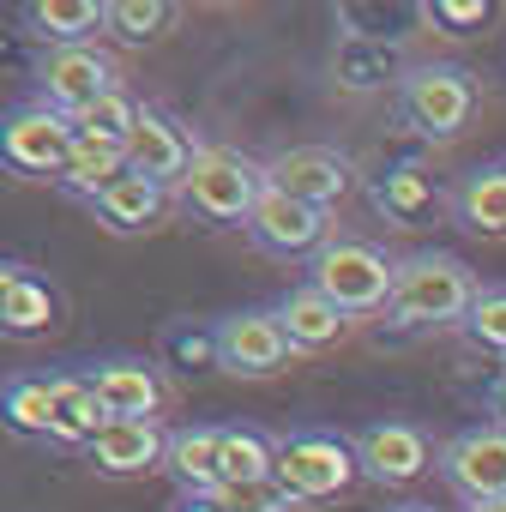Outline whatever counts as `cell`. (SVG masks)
<instances>
[{"instance_id": "1", "label": "cell", "mask_w": 506, "mask_h": 512, "mask_svg": "<svg viewBox=\"0 0 506 512\" xmlns=\"http://www.w3.org/2000/svg\"><path fill=\"white\" fill-rule=\"evenodd\" d=\"M482 296V278L446 247H422L398 260V284H392V308H386V332L410 338V332H440V326H464L470 302Z\"/></svg>"}, {"instance_id": "15", "label": "cell", "mask_w": 506, "mask_h": 512, "mask_svg": "<svg viewBox=\"0 0 506 512\" xmlns=\"http://www.w3.org/2000/svg\"><path fill=\"white\" fill-rule=\"evenodd\" d=\"M85 380L97 386L109 422H157V404H163L157 362H145V356H103V362H85Z\"/></svg>"}, {"instance_id": "10", "label": "cell", "mask_w": 506, "mask_h": 512, "mask_svg": "<svg viewBox=\"0 0 506 512\" xmlns=\"http://www.w3.org/2000/svg\"><path fill=\"white\" fill-rule=\"evenodd\" d=\"M440 482L470 500H506V422H470L440 446Z\"/></svg>"}, {"instance_id": "23", "label": "cell", "mask_w": 506, "mask_h": 512, "mask_svg": "<svg viewBox=\"0 0 506 512\" xmlns=\"http://www.w3.org/2000/svg\"><path fill=\"white\" fill-rule=\"evenodd\" d=\"M272 308H278V320H284V332H290V344H296V350H332V344L350 332V314H338L314 284L284 290Z\"/></svg>"}, {"instance_id": "11", "label": "cell", "mask_w": 506, "mask_h": 512, "mask_svg": "<svg viewBox=\"0 0 506 512\" xmlns=\"http://www.w3.org/2000/svg\"><path fill=\"white\" fill-rule=\"evenodd\" d=\"M350 446H356L362 476H368V482H380V488H410L416 476H428V470L440 464V452H434L428 428H422V422H398V416L356 428V434H350Z\"/></svg>"}, {"instance_id": "9", "label": "cell", "mask_w": 506, "mask_h": 512, "mask_svg": "<svg viewBox=\"0 0 506 512\" xmlns=\"http://www.w3.org/2000/svg\"><path fill=\"white\" fill-rule=\"evenodd\" d=\"M211 338H217V368L235 374V380H266V374L290 368V356H296V344H290L278 308L223 314V320L211 326Z\"/></svg>"}, {"instance_id": "28", "label": "cell", "mask_w": 506, "mask_h": 512, "mask_svg": "<svg viewBox=\"0 0 506 512\" xmlns=\"http://www.w3.org/2000/svg\"><path fill=\"white\" fill-rule=\"evenodd\" d=\"M7 428L49 440V380L43 374H13L7 380Z\"/></svg>"}, {"instance_id": "32", "label": "cell", "mask_w": 506, "mask_h": 512, "mask_svg": "<svg viewBox=\"0 0 506 512\" xmlns=\"http://www.w3.org/2000/svg\"><path fill=\"white\" fill-rule=\"evenodd\" d=\"M163 350L187 368V374H199V368H217V338H211V326L205 332H187V326H169V338H163Z\"/></svg>"}, {"instance_id": "19", "label": "cell", "mask_w": 506, "mask_h": 512, "mask_svg": "<svg viewBox=\"0 0 506 512\" xmlns=\"http://www.w3.org/2000/svg\"><path fill=\"white\" fill-rule=\"evenodd\" d=\"M61 320V296L31 266H0V332L7 338H43Z\"/></svg>"}, {"instance_id": "8", "label": "cell", "mask_w": 506, "mask_h": 512, "mask_svg": "<svg viewBox=\"0 0 506 512\" xmlns=\"http://www.w3.org/2000/svg\"><path fill=\"white\" fill-rule=\"evenodd\" d=\"M247 241L266 253V260H308L314 266V253L332 241V211H320V205H308V199H290L284 187H272L266 181V193H260V205H253V217H247Z\"/></svg>"}, {"instance_id": "13", "label": "cell", "mask_w": 506, "mask_h": 512, "mask_svg": "<svg viewBox=\"0 0 506 512\" xmlns=\"http://www.w3.org/2000/svg\"><path fill=\"white\" fill-rule=\"evenodd\" d=\"M193 157H199V139H193L175 115H163V109L145 103L139 133H133V145H127V169L145 175V181H157V187H187Z\"/></svg>"}, {"instance_id": "33", "label": "cell", "mask_w": 506, "mask_h": 512, "mask_svg": "<svg viewBox=\"0 0 506 512\" xmlns=\"http://www.w3.org/2000/svg\"><path fill=\"white\" fill-rule=\"evenodd\" d=\"M482 404L494 410V422H506V368H500V374L488 380V392H482Z\"/></svg>"}, {"instance_id": "27", "label": "cell", "mask_w": 506, "mask_h": 512, "mask_svg": "<svg viewBox=\"0 0 506 512\" xmlns=\"http://www.w3.org/2000/svg\"><path fill=\"white\" fill-rule=\"evenodd\" d=\"M175 19L181 7H169V0H109V31L121 43H157Z\"/></svg>"}, {"instance_id": "20", "label": "cell", "mask_w": 506, "mask_h": 512, "mask_svg": "<svg viewBox=\"0 0 506 512\" xmlns=\"http://www.w3.org/2000/svg\"><path fill=\"white\" fill-rule=\"evenodd\" d=\"M163 458H169V428L157 422H109L91 440V464L103 476H145V470H163Z\"/></svg>"}, {"instance_id": "12", "label": "cell", "mask_w": 506, "mask_h": 512, "mask_svg": "<svg viewBox=\"0 0 506 512\" xmlns=\"http://www.w3.org/2000/svg\"><path fill=\"white\" fill-rule=\"evenodd\" d=\"M266 181L284 187L290 199H308L320 211H332L338 199H350L356 187V163L338 151V145H290L266 163Z\"/></svg>"}, {"instance_id": "35", "label": "cell", "mask_w": 506, "mask_h": 512, "mask_svg": "<svg viewBox=\"0 0 506 512\" xmlns=\"http://www.w3.org/2000/svg\"><path fill=\"white\" fill-rule=\"evenodd\" d=\"M458 512H506V500H470V506H458Z\"/></svg>"}, {"instance_id": "3", "label": "cell", "mask_w": 506, "mask_h": 512, "mask_svg": "<svg viewBox=\"0 0 506 512\" xmlns=\"http://www.w3.org/2000/svg\"><path fill=\"white\" fill-rule=\"evenodd\" d=\"M482 85L458 61H416L398 73V121L422 139H458L476 121Z\"/></svg>"}, {"instance_id": "6", "label": "cell", "mask_w": 506, "mask_h": 512, "mask_svg": "<svg viewBox=\"0 0 506 512\" xmlns=\"http://www.w3.org/2000/svg\"><path fill=\"white\" fill-rule=\"evenodd\" d=\"M302 506L308 500H338L356 488L362 464H356V446L350 434H332V428H290L278 434V470H272Z\"/></svg>"}, {"instance_id": "29", "label": "cell", "mask_w": 506, "mask_h": 512, "mask_svg": "<svg viewBox=\"0 0 506 512\" xmlns=\"http://www.w3.org/2000/svg\"><path fill=\"white\" fill-rule=\"evenodd\" d=\"M464 338L476 350H488V356L506 362V284H482V296L464 314Z\"/></svg>"}, {"instance_id": "16", "label": "cell", "mask_w": 506, "mask_h": 512, "mask_svg": "<svg viewBox=\"0 0 506 512\" xmlns=\"http://www.w3.org/2000/svg\"><path fill=\"white\" fill-rule=\"evenodd\" d=\"M43 380H49V446L91 452V440L109 428V410H103L97 386L85 380V368H55Z\"/></svg>"}, {"instance_id": "18", "label": "cell", "mask_w": 506, "mask_h": 512, "mask_svg": "<svg viewBox=\"0 0 506 512\" xmlns=\"http://www.w3.org/2000/svg\"><path fill=\"white\" fill-rule=\"evenodd\" d=\"M452 223L464 235H482V241L506 235V157L476 163V169L458 175V187H452Z\"/></svg>"}, {"instance_id": "21", "label": "cell", "mask_w": 506, "mask_h": 512, "mask_svg": "<svg viewBox=\"0 0 506 512\" xmlns=\"http://www.w3.org/2000/svg\"><path fill=\"white\" fill-rule=\"evenodd\" d=\"M25 25L43 49H79L97 31H109V0H31Z\"/></svg>"}, {"instance_id": "22", "label": "cell", "mask_w": 506, "mask_h": 512, "mask_svg": "<svg viewBox=\"0 0 506 512\" xmlns=\"http://www.w3.org/2000/svg\"><path fill=\"white\" fill-rule=\"evenodd\" d=\"M97 223L109 229V235H145V229H157L163 223V211H169V187H157V181H145V175H121L97 205Z\"/></svg>"}, {"instance_id": "25", "label": "cell", "mask_w": 506, "mask_h": 512, "mask_svg": "<svg viewBox=\"0 0 506 512\" xmlns=\"http://www.w3.org/2000/svg\"><path fill=\"white\" fill-rule=\"evenodd\" d=\"M272 470H278V434L247 428V422H223V488L266 482Z\"/></svg>"}, {"instance_id": "31", "label": "cell", "mask_w": 506, "mask_h": 512, "mask_svg": "<svg viewBox=\"0 0 506 512\" xmlns=\"http://www.w3.org/2000/svg\"><path fill=\"white\" fill-rule=\"evenodd\" d=\"M422 19L434 31H452V37H476L494 19V7H488V0H434V7H422Z\"/></svg>"}, {"instance_id": "17", "label": "cell", "mask_w": 506, "mask_h": 512, "mask_svg": "<svg viewBox=\"0 0 506 512\" xmlns=\"http://www.w3.org/2000/svg\"><path fill=\"white\" fill-rule=\"evenodd\" d=\"M163 470L181 482V494H223V422H187L169 428Z\"/></svg>"}, {"instance_id": "36", "label": "cell", "mask_w": 506, "mask_h": 512, "mask_svg": "<svg viewBox=\"0 0 506 512\" xmlns=\"http://www.w3.org/2000/svg\"><path fill=\"white\" fill-rule=\"evenodd\" d=\"M386 512H434V506H422V500H398V506H386Z\"/></svg>"}, {"instance_id": "30", "label": "cell", "mask_w": 506, "mask_h": 512, "mask_svg": "<svg viewBox=\"0 0 506 512\" xmlns=\"http://www.w3.org/2000/svg\"><path fill=\"white\" fill-rule=\"evenodd\" d=\"M217 506H223V512H302V500H296L278 476H266V482H241V488H223V494H217Z\"/></svg>"}, {"instance_id": "37", "label": "cell", "mask_w": 506, "mask_h": 512, "mask_svg": "<svg viewBox=\"0 0 506 512\" xmlns=\"http://www.w3.org/2000/svg\"><path fill=\"white\" fill-rule=\"evenodd\" d=\"M500 368H506V362H500Z\"/></svg>"}, {"instance_id": "26", "label": "cell", "mask_w": 506, "mask_h": 512, "mask_svg": "<svg viewBox=\"0 0 506 512\" xmlns=\"http://www.w3.org/2000/svg\"><path fill=\"white\" fill-rule=\"evenodd\" d=\"M139 115H145V103L121 85V91H109L97 109H85L73 127H79L85 139H97V145H121V151H127V145H133V133H139Z\"/></svg>"}, {"instance_id": "2", "label": "cell", "mask_w": 506, "mask_h": 512, "mask_svg": "<svg viewBox=\"0 0 506 512\" xmlns=\"http://www.w3.org/2000/svg\"><path fill=\"white\" fill-rule=\"evenodd\" d=\"M308 284L338 308V314H386L392 308V284H398V260H386V253L362 235H332L314 266H308Z\"/></svg>"}, {"instance_id": "24", "label": "cell", "mask_w": 506, "mask_h": 512, "mask_svg": "<svg viewBox=\"0 0 506 512\" xmlns=\"http://www.w3.org/2000/svg\"><path fill=\"white\" fill-rule=\"evenodd\" d=\"M121 175H127V151L121 145H97V139L79 133V145L67 157V175H61V193L79 199V205H97Z\"/></svg>"}, {"instance_id": "5", "label": "cell", "mask_w": 506, "mask_h": 512, "mask_svg": "<svg viewBox=\"0 0 506 512\" xmlns=\"http://www.w3.org/2000/svg\"><path fill=\"white\" fill-rule=\"evenodd\" d=\"M73 145H79L73 115L49 109L43 97L13 103L7 121H0V163H7L13 175H25V181H55V187H61Z\"/></svg>"}, {"instance_id": "14", "label": "cell", "mask_w": 506, "mask_h": 512, "mask_svg": "<svg viewBox=\"0 0 506 512\" xmlns=\"http://www.w3.org/2000/svg\"><path fill=\"white\" fill-rule=\"evenodd\" d=\"M368 205H374L392 229H422L440 205L452 211V193L434 181V169H428L422 157H404V163H392L386 175L368 181Z\"/></svg>"}, {"instance_id": "4", "label": "cell", "mask_w": 506, "mask_h": 512, "mask_svg": "<svg viewBox=\"0 0 506 512\" xmlns=\"http://www.w3.org/2000/svg\"><path fill=\"white\" fill-rule=\"evenodd\" d=\"M260 193H266V163H253L229 145H199L193 175L181 187V205L211 229H247Z\"/></svg>"}, {"instance_id": "7", "label": "cell", "mask_w": 506, "mask_h": 512, "mask_svg": "<svg viewBox=\"0 0 506 512\" xmlns=\"http://www.w3.org/2000/svg\"><path fill=\"white\" fill-rule=\"evenodd\" d=\"M31 79H37V97L61 115H85L97 109L109 91H121V67L115 55H103L97 43H79V49H43L31 61Z\"/></svg>"}, {"instance_id": "34", "label": "cell", "mask_w": 506, "mask_h": 512, "mask_svg": "<svg viewBox=\"0 0 506 512\" xmlns=\"http://www.w3.org/2000/svg\"><path fill=\"white\" fill-rule=\"evenodd\" d=\"M175 512H223V506H217V494H181Z\"/></svg>"}]
</instances>
